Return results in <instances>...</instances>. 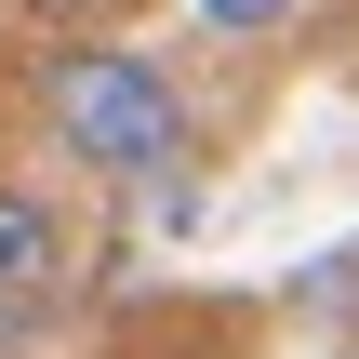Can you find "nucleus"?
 Wrapping results in <instances>:
<instances>
[{
    "label": "nucleus",
    "mask_w": 359,
    "mask_h": 359,
    "mask_svg": "<svg viewBox=\"0 0 359 359\" xmlns=\"http://www.w3.org/2000/svg\"><path fill=\"white\" fill-rule=\"evenodd\" d=\"M40 120H53V147H67L80 173H107V187H160V173L187 160V80H173L147 40H107V27H80V40L40 67Z\"/></svg>",
    "instance_id": "f257e3e1"
},
{
    "label": "nucleus",
    "mask_w": 359,
    "mask_h": 359,
    "mask_svg": "<svg viewBox=\"0 0 359 359\" xmlns=\"http://www.w3.org/2000/svg\"><path fill=\"white\" fill-rule=\"evenodd\" d=\"M53 266H67V226H53V200L0 187V293H40Z\"/></svg>",
    "instance_id": "f03ea898"
},
{
    "label": "nucleus",
    "mask_w": 359,
    "mask_h": 359,
    "mask_svg": "<svg viewBox=\"0 0 359 359\" xmlns=\"http://www.w3.org/2000/svg\"><path fill=\"white\" fill-rule=\"evenodd\" d=\"M200 13H213V27H240V40H266V27H293L306 0H200Z\"/></svg>",
    "instance_id": "7ed1b4c3"
},
{
    "label": "nucleus",
    "mask_w": 359,
    "mask_h": 359,
    "mask_svg": "<svg viewBox=\"0 0 359 359\" xmlns=\"http://www.w3.org/2000/svg\"><path fill=\"white\" fill-rule=\"evenodd\" d=\"M13 13H27V27H107L120 0H13Z\"/></svg>",
    "instance_id": "20e7f679"
}]
</instances>
